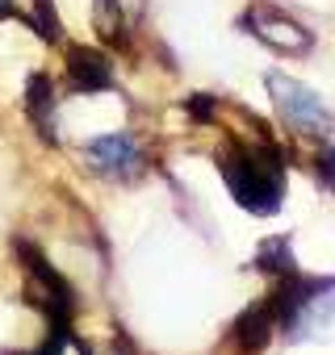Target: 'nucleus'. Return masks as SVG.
<instances>
[{
  "mask_svg": "<svg viewBox=\"0 0 335 355\" xmlns=\"http://www.w3.org/2000/svg\"><path fill=\"white\" fill-rule=\"evenodd\" d=\"M222 180L247 214H277L285 193V167L272 146H235L222 159Z\"/></svg>",
  "mask_w": 335,
  "mask_h": 355,
  "instance_id": "obj_1",
  "label": "nucleus"
},
{
  "mask_svg": "<svg viewBox=\"0 0 335 355\" xmlns=\"http://www.w3.org/2000/svg\"><path fill=\"white\" fill-rule=\"evenodd\" d=\"M264 84H268V96H272L277 113H281L293 130H306V134H331V130H335V113H331L306 84H297V80H289V76H281V71H268Z\"/></svg>",
  "mask_w": 335,
  "mask_h": 355,
  "instance_id": "obj_2",
  "label": "nucleus"
},
{
  "mask_svg": "<svg viewBox=\"0 0 335 355\" xmlns=\"http://www.w3.org/2000/svg\"><path fill=\"white\" fill-rule=\"evenodd\" d=\"M243 30H247L252 38H260L264 46L281 51V55H302V51H310V42H314L302 21H293V17L281 13L277 5H264V0L243 13Z\"/></svg>",
  "mask_w": 335,
  "mask_h": 355,
  "instance_id": "obj_3",
  "label": "nucleus"
},
{
  "mask_svg": "<svg viewBox=\"0 0 335 355\" xmlns=\"http://www.w3.org/2000/svg\"><path fill=\"white\" fill-rule=\"evenodd\" d=\"M88 159H92V167H101L109 175H130L138 167V146L130 134H105V138L88 142Z\"/></svg>",
  "mask_w": 335,
  "mask_h": 355,
  "instance_id": "obj_4",
  "label": "nucleus"
},
{
  "mask_svg": "<svg viewBox=\"0 0 335 355\" xmlns=\"http://www.w3.org/2000/svg\"><path fill=\"white\" fill-rule=\"evenodd\" d=\"M67 76H72V88L76 92H101L113 84V71H109V59L101 51H84L76 46L67 55Z\"/></svg>",
  "mask_w": 335,
  "mask_h": 355,
  "instance_id": "obj_5",
  "label": "nucleus"
},
{
  "mask_svg": "<svg viewBox=\"0 0 335 355\" xmlns=\"http://www.w3.org/2000/svg\"><path fill=\"white\" fill-rule=\"evenodd\" d=\"M277 322V309H272V301H264V305H252L239 322H235V338L247 347V351H256V347H264L268 343V326Z\"/></svg>",
  "mask_w": 335,
  "mask_h": 355,
  "instance_id": "obj_6",
  "label": "nucleus"
},
{
  "mask_svg": "<svg viewBox=\"0 0 335 355\" xmlns=\"http://www.w3.org/2000/svg\"><path fill=\"white\" fill-rule=\"evenodd\" d=\"M289 263H293L289 243H272V247H264V251H260V268H264V272H281V276H289V272H293Z\"/></svg>",
  "mask_w": 335,
  "mask_h": 355,
  "instance_id": "obj_7",
  "label": "nucleus"
},
{
  "mask_svg": "<svg viewBox=\"0 0 335 355\" xmlns=\"http://www.w3.org/2000/svg\"><path fill=\"white\" fill-rule=\"evenodd\" d=\"M9 13V0H0V17H5Z\"/></svg>",
  "mask_w": 335,
  "mask_h": 355,
  "instance_id": "obj_8",
  "label": "nucleus"
},
{
  "mask_svg": "<svg viewBox=\"0 0 335 355\" xmlns=\"http://www.w3.org/2000/svg\"><path fill=\"white\" fill-rule=\"evenodd\" d=\"M331 163H335V150H331Z\"/></svg>",
  "mask_w": 335,
  "mask_h": 355,
  "instance_id": "obj_9",
  "label": "nucleus"
}]
</instances>
